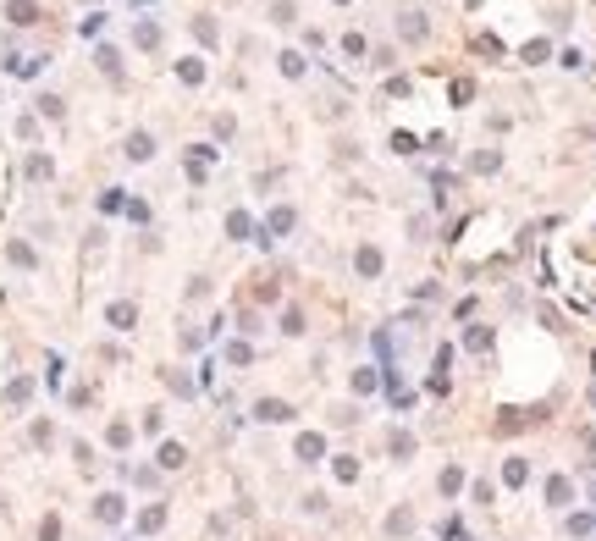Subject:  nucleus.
<instances>
[{
    "instance_id": "obj_1",
    "label": "nucleus",
    "mask_w": 596,
    "mask_h": 541,
    "mask_svg": "<svg viewBox=\"0 0 596 541\" xmlns=\"http://www.w3.org/2000/svg\"><path fill=\"white\" fill-rule=\"evenodd\" d=\"M127 155H133V160H149V155H155V139H149V133H133V139H127Z\"/></svg>"
},
{
    "instance_id": "obj_2",
    "label": "nucleus",
    "mask_w": 596,
    "mask_h": 541,
    "mask_svg": "<svg viewBox=\"0 0 596 541\" xmlns=\"http://www.w3.org/2000/svg\"><path fill=\"white\" fill-rule=\"evenodd\" d=\"M94 514H100V519H122V497H100Z\"/></svg>"
},
{
    "instance_id": "obj_3",
    "label": "nucleus",
    "mask_w": 596,
    "mask_h": 541,
    "mask_svg": "<svg viewBox=\"0 0 596 541\" xmlns=\"http://www.w3.org/2000/svg\"><path fill=\"white\" fill-rule=\"evenodd\" d=\"M111 326H133V304H111Z\"/></svg>"
},
{
    "instance_id": "obj_4",
    "label": "nucleus",
    "mask_w": 596,
    "mask_h": 541,
    "mask_svg": "<svg viewBox=\"0 0 596 541\" xmlns=\"http://www.w3.org/2000/svg\"><path fill=\"white\" fill-rule=\"evenodd\" d=\"M160 464H166V469H177V464H182V448H177V442H166V448H160Z\"/></svg>"
}]
</instances>
